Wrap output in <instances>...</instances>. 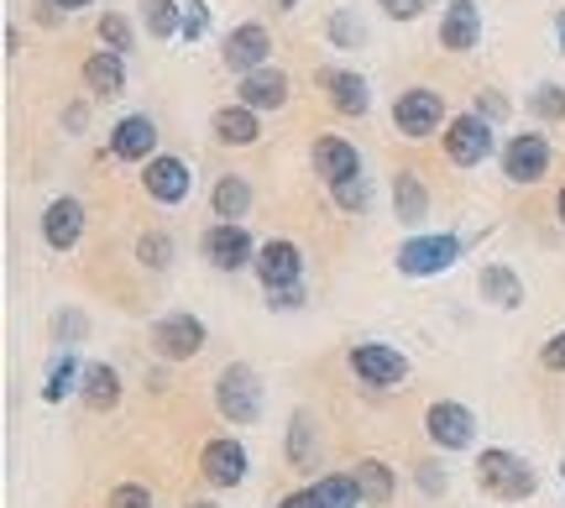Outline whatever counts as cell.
Returning a JSON list of instances; mask_svg holds the SVG:
<instances>
[{
    "label": "cell",
    "instance_id": "17",
    "mask_svg": "<svg viewBox=\"0 0 565 508\" xmlns=\"http://www.w3.org/2000/svg\"><path fill=\"white\" fill-rule=\"evenodd\" d=\"M152 147H158V126H152V116H126V121L110 126V152L126 158V163L152 158Z\"/></svg>",
    "mask_w": 565,
    "mask_h": 508
},
{
    "label": "cell",
    "instance_id": "34",
    "mask_svg": "<svg viewBox=\"0 0 565 508\" xmlns=\"http://www.w3.org/2000/svg\"><path fill=\"white\" fill-rule=\"evenodd\" d=\"M529 110H534L540 121H561L565 116V84H540V89L529 95Z\"/></svg>",
    "mask_w": 565,
    "mask_h": 508
},
{
    "label": "cell",
    "instance_id": "28",
    "mask_svg": "<svg viewBox=\"0 0 565 508\" xmlns=\"http://www.w3.org/2000/svg\"><path fill=\"white\" fill-rule=\"evenodd\" d=\"M246 210H252V183L236 179V173L215 183V215H221V221H242Z\"/></svg>",
    "mask_w": 565,
    "mask_h": 508
},
{
    "label": "cell",
    "instance_id": "18",
    "mask_svg": "<svg viewBox=\"0 0 565 508\" xmlns=\"http://www.w3.org/2000/svg\"><path fill=\"white\" fill-rule=\"evenodd\" d=\"M315 168H320L324 183H341V179H356L362 173V152L341 137H320L315 142Z\"/></svg>",
    "mask_w": 565,
    "mask_h": 508
},
{
    "label": "cell",
    "instance_id": "8",
    "mask_svg": "<svg viewBox=\"0 0 565 508\" xmlns=\"http://www.w3.org/2000/svg\"><path fill=\"white\" fill-rule=\"evenodd\" d=\"M445 121V100L435 95V89H404L398 95V105H393V126L404 131V137H429L435 126Z\"/></svg>",
    "mask_w": 565,
    "mask_h": 508
},
{
    "label": "cell",
    "instance_id": "19",
    "mask_svg": "<svg viewBox=\"0 0 565 508\" xmlns=\"http://www.w3.org/2000/svg\"><path fill=\"white\" fill-rule=\"evenodd\" d=\"M477 38H482V17H477V6H471V0H456V6L445 11V21H440V42L450 47V53H471Z\"/></svg>",
    "mask_w": 565,
    "mask_h": 508
},
{
    "label": "cell",
    "instance_id": "6",
    "mask_svg": "<svg viewBox=\"0 0 565 508\" xmlns=\"http://www.w3.org/2000/svg\"><path fill=\"white\" fill-rule=\"evenodd\" d=\"M424 430H429V441L440 451H466L477 441V420H471V409L456 404V399H440V404H429L424 414Z\"/></svg>",
    "mask_w": 565,
    "mask_h": 508
},
{
    "label": "cell",
    "instance_id": "14",
    "mask_svg": "<svg viewBox=\"0 0 565 508\" xmlns=\"http://www.w3.org/2000/svg\"><path fill=\"white\" fill-rule=\"evenodd\" d=\"M42 236L53 252H74L84 236V204L79 200H53L47 215H42Z\"/></svg>",
    "mask_w": 565,
    "mask_h": 508
},
{
    "label": "cell",
    "instance_id": "16",
    "mask_svg": "<svg viewBox=\"0 0 565 508\" xmlns=\"http://www.w3.org/2000/svg\"><path fill=\"white\" fill-rule=\"evenodd\" d=\"M141 183H147V194H152V200L179 204L183 194H189L194 173H189V163H183V158H152V163H147V173H141Z\"/></svg>",
    "mask_w": 565,
    "mask_h": 508
},
{
    "label": "cell",
    "instance_id": "42",
    "mask_svg": "<svg viewBox=\"0 0 565 508\" xmlns=\"http://www.w3.org/2000/svg\"><path fill=\"white\" fill-rule=\"evenodd\" d=\"M267 305H273V309H299L303 305V288L299 284H294V288H267Z\"/></svg>",
    "mask_w": 565,
    "mask_h": 508
},
{
    "label": "cell",
    "instance_id": "2",
    "mask_svg": "<svg viewBox=\"0 0 565 508\" xmlns=\"http://www.w3.org/2000/svg\"><path fill=\"white\" fill-rule=\"evenodd\" d=\"M215 409H221L231 425H257L263 420V383L246 362H231L215 378Z\"/></svg>",
    "mask_w": 565,
    "mask_h": 508
},
{
    "label": "cell",
    "instance_id": "49",
    "mask_svg": "<svg viewBox=\"0 0 565 508\" xmlns=\"http://www.w3.org/2000/svg\"><path fill=\"white\" fill-rule=\"evenodd\" d=\"M561 225H565V189H561Z\"/></svg>",
    "mask_w": 565,
    "mask_h": 508
},
{
    "label": "cell",
    "instance_id": "44",
    "mask_svg": "<svg viewBox=\"0 0 565 508\" xmlns=\"http://www.w3.org/2000/svg\"><path fill=\"white\" fill-rule=\"evenodd\" d=\"M278 508H324V504H320V493L315 488H303V493H288Z\"/></svg>",
    "mask_w": 565,
    "mask_h": 508
},
{
    "label": "cell",
    "instance_id": "39",
    "mask_svg": "<svg viewBox=\"0 0 565 508\" xmlns=\"http://www.w3.org/2000/svg\"><path fill=\"white\" fill-rule=\"evenodd\" d=\"M110 508H152V493L137 488V483H121V488L110 493Z\"/></svg>",
    "mask_w": 565,
    "mask_h": 508
},
{
    "label": "cell",
    "instance_id": "13",
    "mask_svg": "<svg viewBox=\"0 0 565 508\" xmlns=\"http://www.w3.org/2000/svg\"><path fill=\"white\" fill-rule=\"evenodd\" d=\"M252 267H257V278H263L267 288H294L299 284V273H303V257H299V246L294 242H267Z\"/></svg>",
    "mask_w": 565,
    "mask_h": 508
},
{
    "label": "cell",
    "instance_id": "27",
    "mask_svg": "<svg viewBox=\"0 0 565 508\" xmlns=\"http://www.w3.org/2000/svg\"><path fill=\"white\" fill-rule=\"evenodd\" d=\"M482 294L492 299L498 309H519L524 305V284H519V273H508V267H482Z\"/></svg>",
    "mask_w": 565,
    "mask_h": 508
},
{
    "label": "cell",
    "instance_id": "45",
    "mask_svg": "<svg viewBox=\"0 0 565 508\" xmlns=\"http://www.w3.org/2000/svg\"><path fill=\"white\" fill-rule=\"evenodd\" d=\"M419 488H424V493H445L440 467H419Z\"/></svg>",
    "mask_w": 565,
    "mask_h": 508
},
{
    "label": "cell",
    "instance_id": "37",
    "mask_svg": "<svg viewBox=\"0 0 565 508\" xmlns=\"http://www.w3.org/2000/svg\"><path fill=\"white\" fill-rule=\"evenodd\" d=\"M84 330H89V320H84L79 309H68V315H58V320H53V341H58V346H79Z\"/></svg>",
    "mask_w": 565,
    "mask_h": 508
},
{
    "label": "cell",
    "instance_id": "21",
    "mask_svg": "<svg viewBox=\"0 0 565 508\" xmlns=\"http://www.w3.org/2000/svg\"><path fill=\"white\" fill-rule=\"evenodd\" d=\"M320 462V425H315V414L299 409L294 414V425H288V467L294 472H315Z\"/></svg>",
    "mask_w": 565,
    "mask_h": 508
},
{
    "label": "cell",
    "instance_id": "29",
    "mask_svg": "<svg viewBox=\"0 0 565 508\" xmlns=\"http://www.w3.org/2000/svg\"><path fill=\"white\" fill-rule=\"evenodd\" d=\"M324 508H362V488H356V477H320L315 483Z\"/></svg>",
    "mask_w": 565,
    "mask_h": 508
},
{
    "label": "cell",
    "instance_id": "33",
    "mask_svg": "<svg viewBox=\"0 0 565 508\" xmlns=\"http://www.w3.org/2000/svg\"><path fill=\"white\" fill-rule=\"evenodd\" d=\"M79 383H84V367L74 362V357H63V362L53 367L47 388H42V399H47V404H63V399H68V388H79Z\"/></svg>",
    "mask_w": 565,
    "mask_h": 508
},
{
    "label": "cell",
    "instance_id": "15",
    "mask_svg": "<svg viewBox=\"0 0 565 508\" xmlns=\"http://www.w3.org/2000/svg\"><path fill=\"white\" fill-rule=\"evenodd\" d=\"M320 89L330 95V105H335L341 116H366V105H372L366 80L351 74V68H320Z\"/></svg>",
    "mask_w": 565,
    "mask_h": 508
},
{
    "label": "cell",
    "instance_id": "41",
    "mask_svg": "<svg viewBox=\"0 0 565 508\" xmlns=\"http://www.w3.org/2000/svg\"><path fill=\"white\" fill-rule=\"evenodd\" d=\"M424 6H429V0H383V11L387 17H398V21H414Z\"/></svg>",
    "mask_w": 565,
    "mask_h": 508
},
{
    "label": "cell",
    "instance_id": "50",
    "mask_svg": "<svg viewBox=\"0 0 565 508\" xmlns=\"http://www.w3.org/2000/svg\"><path fill=\"white\" fill-rule=\"evenodd\" d=\"M189 508H221V504H189Z\"/></svg>",
    "mask_w": 565,
    "mask_h": 508
},
{
    "label": "cell",
    "instance_id": "4",
    "mask_svg": "<svg viewBox=\"0 0 565 508\" xmlns=\"http://www.w3.org/2000/svg\"><path fill=\"white\" fill-rule=\"evenodd\" d=\"M461 257V242L456 236H414V242L398 246V273L408 278H435Z\"/></svg>",
    "mask_w": 565,
    "mask_h": 508
},
{
    "label": "cell",
    "instance_id": "48",
    "mask_svg": "<svg viewBox=\"0 0 565 508\" xmlns=\"http://www.w3.org/2000/svg\"><path fill=\"white\" fill-rule=\"evenodd\" d=\"M273 6H278V11H294V6H299V0H273Z\"/></svg>",
    "mask_w": 565,
    "mask_h": 508
},
{
    "label": "cell",
    "instance_id": "40",
    "mask_svg": "<svg viewBox=\"0 0 565 508\" xmlns=\"http://www.w3.org/2000/svg\"><path fill=\"white\" fill-rule=\"evenodd\" d=\"M540 362L550 367V372H565V330H555L545 341V351H540Z\"/></svg>",
    "mask_w": 565,
    "mask_h": 508
},
{
    "label": "cell",
    "instance_id": "9",
    "mask_svg": "<svg viewBox=\"0 0 565 508\" xmlns=\"http://www.w3.org/2000/svg\"><path fill=\"white\" fill-rule=\"evenodd\" d=\"M445 152H450V163H482L487 152H492V126L482 116H456V121L445 126Z\"/></svg>",
    "mask_w": 565,
    "mask_h": 508
},
{
    "label": "cell",
    "instance_id": "11",
    "mask_svg": "<svg viewBox=\"0 0 565 508\" xmlns=\"http://www.w3.org/2000/svg\"><path fill=\"white\" fill-rule=\"evenodd\" d=\"M200 472L210 488H236L246 477V451L231 441V435H221V441H210V446L200 451Z\"/></svg>",
    "mask_w": 565,
    "mask_h": 508
},
{
    "label": "cell",
    "instance_id": "43",
    "mask_svg": "<svg viewBox=\"0 0 565 508\" xmlns=\"http://www.w3.org/2000/svg\"><path fill=\"white\" fill-rule=\"evenodd\" d=\"M503 110H508V105L498 100V95H487V89L477 95V116H482V121H503Z\"/></svg>",
    "mask_w": 565,
    "mask_h": 508
},
{
    "label": "cell",
    "instance_id": "5",
    "mask_svg": "<svg viewBox=\"0 0 565 508\" xmlns=\"http://www.w3.org/2000/svg\"><path fill=\"white\" fill-rule=\"evenodd\" d=\"M152 351H158L162 362H189V357L204 351V326L194 315H162L158 326H152Z\"/></svg>",
    "mask_w": 565,
    "mask_h": 508
},
{
    "label": "cell",
    "instance_id": "46",
    "mask_svg": "<svg viewBox=\"0 0 565 508\" xmlns=\"http://www.w3.org/2000/svg\"><path fill=\"white\" fill-rule=\"evenodd\" d=\"M58 11H79V6H95V0H53Z\"/></svg>",
    "mask_w": 565,
    "mask_h": 508
},
{
    "label": "cell",
    "instance_id": "26",
    "mask_svg": "<svg viewBox=\"0 0 565 508\" xmlns=\"http://www.w3.org/2000/svg\"><path fill=\"white\" fill-rule=\"evenodd\" d=\"M84 84H89L95 95H121V89H126L121 53H95V59L84 63Z\"/></svg>",
    "mask_w": 565,
    "mask_h": 508
},
{
    "label": "cell",
    "instance_id": "24",
    "mask_svg": "<svg viewBox=\"0 0 565 508\" xmlns=\"http://www.w3.org/2000/svg\"><path fill=\"white\" fill-rule=\"evenodd\" d=\"M351 477H356V488H362V504H372V508H383L387 498H393V488H398V483H393V467L377 462V456H366Z\"/></svg>",
    "mask_w": 565,
    "mask_h": 508
},
{
    "label": "cell",
    "instance_id": "20",
    "mask_svg": "<svg viewBox=\"0 0 565 508\" xmlns=\"http://www.w3.org/2000/svg\"><path fill=\"white\" fill-rule=\"evenodd\" d=\"M215 142L225 147H252L257 137H263V126H257V110L252 105H225V110H215Z\"/></svg>",
    "mask_w": 565,
    "mask_h": 508
},
{
    "label": "cell",
    "instance_id": "38",
    "mask_svg": "<svg viewBox=\"0 0 565 508\" xmlns=\"http://www.w3.org/2000/svg\"><path fill=\"white\" fill-rule=\"evenodd\" d=\"M189 42H200L210 32V11H204V0H183V27H179Z\"/></svg>",
    "mask_w": 565,
    "mask_h": 508
},
{
    "label": "cell",
    "instance_id": "51",
    "mask_svg": "<svg viewBox=\"0 0 565 508\" xmlns=\"http://www.w3.org/2000/svg\"><path fill=\"white\" fill-rule=\"evenodd\" d=\"M561 477H565V462H561Z\"/></svg>",
    "mask_w": 565,
    "mask_h": 508
},
{
    "label": "cell",
    "instance_id": "12",
    "mask_svg": "<svg viewBox=\"0 0 565 508\" xmlns=\"http://www.w3.org/2000/svg\"><path fill=\"white\" fill-rule=\"evenodd\" d=\"M267 53H273V38H267L263 21H246V27H236V32L225 38V63H231L236 74H257L267 63Z\"/></svg>",
    "mask_w": 565,
    "mask_h": 508
},
{
    "label": "cell",
    "instance_id": "7",
    "mask_svg": "<svg viewBox=\"0 0 565 508\" xmlns=\"http://www.w3.org/2000/svg\"><path fill=\"white\" fill-rule=\"evenodd\" d=\"M351 372H356L366 388H398L408 378V362L393 346L362 341V346H351Z\"/></svg>",
    "mask_w": 565,
    "mask_h": 508
},
{
    "label": "cell",
    "instance_id": "32",
    "mask_svg": "<svg viewBox=\"0 0 565 508\" xmlns=\"http://www.w3.org/2000/svg\"><path fill=\"white\" fill-rule=\"evenodd\" d=\"M137 263L152 267V273H162V267L173 263V236H168V231H147V236L137 242Z\"/></svg>",
    "mask_w": 565,
    "mask_h": 508
},
{
    "label": "cell",
    "instance_id": "35",
    "mask_svg": "<svg viewBox=\"0 0 565 508\" xmlns=\"http://www.w3.org/2000/svg\"><path fill=\"white\" fill-rule=\"evenodd\" d=\"M330 194H335V204H341V210H351V215H356V210H366V200H372V189H366L362 173H356V179L330 183Z\"/></svg>",
    "mask_w": 565,
    "mask_h": 508
},
{
    "label": "cell",
    "instance_id": "1",
    "mask_svg": "<svg viewBox=\"0 0 565 508\" xmlns=\"http://www.w3.org/2000/svg\"><path fill=\"white\" fill-rule=\"evenodd\" d=\"M477 483H482V493L503 498V504H524L540 488L534 467H529L524 456H513V451H482L477 456Z\"/></svg>",
    "mask_w": 565,
    "mask_h": 508
},
{
    "label": "cell",
    "instance_id": "23",
    "mask_svg": "<svg viewBox=\"0 0 565 508\" xmlns=\"http://www.w3.org/2000/svg\"><path fill=\"white\" fill-rule=\"evenodd\" d=\"M282 100H288V80L278 68H257L242 80V105H252V110H278Z\"/></svg>",
    "mask_w": 565,
    "mask_h": 508
},
{
    "label": "cell",
    "instance_id": "30",
    "mask_svg": "<svg viewBox=\"0 0 565 508\" xmlns=\"http://www.w3.org/2000/svg\"><path fill=\"white\" fill-rule=\"evenodd\" d=\"M141 21H147V32H152V38H173V32L183 27L173 0H141Z\"/></svg>",
    "mask_w": 565,
    "mask_h": 508
},
{
    "label": "cell",
    "instance_id": "36",
    "mask_svg": "<svg viewBox=\"0 0 565 508\" xmlns=\"http://www.w3.org/2000/svg\"><path fill=\"white\" fill-rule=\"evenodd\" d=\"M100 42H105V53H126L131 47V27H126V17H100Z\"/></svg>",
    "mask_w": 565,
    "mask_h": 508
},
{
    "label": "cell",
    "instance_id": "10",
    "mask_svg": "<svg viewBox=\"0 0 565 508\" xmlns=\"http://www.w3.org/2000/svg\"><path fill=\"white\" fill-rule=\"evenodd\" d=\"M503 173L513 183H540L550 173V142L540 131H524V137H513L503 152Z\"/></svg>",
    "mask_w": 565,
    "mask_h": 508
},
{
    "label": "cell",
    "instance_id": "31",
    "mask_svg": "<svg viewBox=\"0 0 565 508\" xmlns=\"http://www.w3.org/2000/svg\"><path fill=\"white\" fill-rule=\"evenodd\" d=\"M324 32H330V42H335V47H345V53L366 42V27L356 21V11H345V6H341V11H335L330 21H324Z\"/></svg>",
    "mask_w": 565,
    "mask_h": 508
},
{
    "label": "cell",
    "instance_id": "25",
    "mask_svg": "<svg viewBox=\"0 0 565 508\" xmlns=\"http://www.w3.org/2000/svg\"><path fill=\"white\" fill-rule=\"evenodd\" d=\"M393 210H398V221H408V225H419L424 215H429V194H424V183H419V173H398L393 179Z\"/></svg>",
    "mask_w": 565,
    "mask_h": 508
},
{
    "label": "cell",
    "instance_id": "22",
    "mask_svg": "<svg viewBox=\"0 0 565 508\" xmlns=\"http://www.w3.org/2000/svg\"><path fill=\"white\" fill-rule=\"evenodd\" d=\"M84 404L95 409V414H105V409H116L121 404V378H116V367L110 362H95V367H84Z\"/></svg>",
    "mask_w": 565,
    "mask_h": 508
},
{
    "label": "cell",
    "instance_id": "3",
    "mask_svg": "<svg viewBox=\"0 0 565 508\" xmlns=\"http://www.w3.org/2000/svg\"><path fill=\"white\" fill-rule=\"evenodd\" d=\"M200 246H204V257L221 267V273H242V267L257 263V246H252V236H246V225H242V221L210 225Z\"/></svg>",
    "mask_w": 565,
    "mask_h": 508
},
{
    "label": "cell",
    "instance_id": "47",
    "mask_svg": "<svg viewBox=\"0 0 565 508\" xmlns=\"http://www.w3.org/2000/svg\"><path fill=\"white\" fill-rule=\"evenodd\" d=\"M555 32H561V53H565V11L555 17Z\"/></svg>",
    "mask_w": 565,
    "mask_h": 508
}]
</instances>
